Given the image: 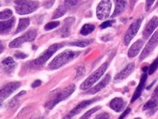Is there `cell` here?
<instances>
[{"instance_id": "6da1fadb", "label": "cell", "mask_w": 158, "mask_h": 119, "mask_svg": "<svg viewBox=\"0 0 158 119\" xmlns=\"http://www.w3.org/2000/svg\"><path fill=\"white\" fill-rule=\"evenodd\" d=\"M80 54V52L73 51L71 50H66L62 52L61 53L58 54L49 64L50 69L52 70H57L60 66L65 65L66 64L72 61L73 59L77 57Z\"/></svg>"}, {"instance_id": "7a4b0ae2", "label": "cell", "mask_w": 158, "mask_h": 119, "mask_svg": "<svg viewBox=\"0 0 158 119\" xmlns=\"http://www.w3.org/2000/svg\"><path fill=\"white\" fill-rule=\"evenodd\" d=\"M75 90V85L74 84H71L69 86H67L64 88V90H62L61 91L56 93L50 99L48 100V101L46 102L44 106L48 109L51 110L54 108L56 104L59 103V102H62L66 100V98L69 97L70 95H72V94L74 91Z\"/></svg>"}, {"instance_id": "3957f363", "label": "cell", "mask_w": 158, "mask_h": 119, "mask_svg": "<svg viewBox=\"0 0 158 119\" xmlns=\"http://www.w3.org/2000/svg\"><path fill=\"white\" fill-rule=\"evenodd\" d=\"M40 3L32 0H16L15 8L16 13L19 15H27L33 13L39 7Z\"/></svg>"}, {"instance_id": "277c9868", "label": "cell", "mask_w": 158, "mask_h": 119, "mask_svg": "<svg viewBox=\"0 0 158 119\" xmlns=\"http://www.w3.org/2000/svg\"><path fill=\"white\" fill-rule=\"evenodd\" d=\"M107 66H108V64L107 63L103 64L98 70H96L94 73L91 74L85 80V81H84L82 84H81V89L87 90L88 89V88H90L91 86H92L95 83L98 81V80L101 78V76L104 74L105 71H106L107 69Z\"/></svg>"}, {"instance_id": "5b68a950", "label": "cell", "mask_w": 158, "mask_h": 119, "mask_svg": "<svg viewBox=\"0 0 158 119\" xmlns=\"http://www.w3.org/2000/svg\"><path fill=\"white\" fill-rule=\"evenodd\" d=\"M64 43H56L50 46L40 57L36 58L34 61V64H36V65H42V64H44L57 50L64 47Z\"/></svg>"}, {"instance_id": "8992f818", "label": "cell", "mask_w": 158, "mask_h": 119, "mask_svg": "<svg viewBox=\"0 0 158 119\" xmlns=\"http://www.w3.org/2000/svg\"><path fill=\"white\" fill-rule=\"evenodd\" d=\"M36 37V31L35 29H31L29 30V32H27L26 33L24 34L23 35L21 36V37L16 38L12 41L10 43V48H18L20 47L21 45H23V43L27 42H31L33 40H35Z\"/></svg>"}, {"instance_id": "52a82bcc", "label": "cell", "mask_w": 158, "mask_h": 119, "mask_svg": "<svg viewBox=\"0 0 158 119\" xmlns=\"http://www.w3.org/2000/svg\"><path fill=\"white\" fill-rule=\"evenodd\" d=\"M143 19V17L139 18L130 26L124 37V43L125 45H128L131 40H133V38L136 35L137 32L141 27V23H142Z\"/></svg>"}, {"instance_id": "ba28073f", "label": "cell", "mask_w": 158, "mask_h": 119, "mask_svg": "<svg viewBox=\"0 0 158 119\" xmlns=\"http://www.w3.org/2000/svg\"><path fill=\"white\" fill-rule=\"evenodd\" d=\"M111 9L110 0H101L96 9V15L99 20H105L109 16Z\"/></svg>"}, {"instance_id": "9c48e42d", "label": "cell", "mask_w": 158, "mask_h": 119, "mask_svg": "<svg viewBox=\"0 0 158 119\" xmlns=\"http://www.w3.org/2000/svg\"><path fill=\"white\" fill-rule=\"evenodd\" d=\"M157 45H158V32H156L152 36L151 39L149 40V42H148L147 45H146L144 49H143L142 53L141 54L140 58H139V59H140L141 61H142V60L147 58V56L153 51V50L155 49L156 46Z\"/></svg>"}, {"instance_id": "30bf717a", "label": "cell", "mask_w": 158, "mask_h": 119, "mask_svg": "<svg viewBox=\"0 0 158 119\" xmlns=\"http://www.w3.org/2000/svg\"><path fill=\"white\" fill-rule=\"evenodd\" d=\"M98 100H99V98H94V99H91V100L82 101V102H80V104H78L77 105L75 108L73 109L72 110H71V111L64 117V118H73V117L75 116L76 115L80 113L82 111V110H84V109L86 108L87 107H88L90 104H93L94 102H96V101H98Z\"/></svg>"}, {"instance_id": "8fae6325", "label": "cell", "mask_w": 158, "mask_h": 119, "mask_svg": "<svg viewBox=\"0 0 158 119\" xmlns=\"http://www.w3.org/2000/svg\"><path fill=\"white\" fill-rule=\"evenodd\" d=\"M21 86V83L20 82H13L10 83L6 85L5 87L1 89L0 93V96H1V102L7 99L10 95H11L13 93L17 90L20 86Z\"/></svg>"}, {"instance_id": "7c38bea8", "label": "cell", "mask_w": 158, "mask_h": 119, "mask_svg": "<svg viewBox=\"0 0 158 119\" xmlns=\"http://www.w3.org/2000/svg\"><path fill=\"white\" fill-rule=\"evenodd\" d=\"M158 26V17L157 16H154L150 21L148 22L147 26L145 27V29L143 32V37L144 40H147L151 36L152 32L155 31V29Z\"/></svg>"}, {"instance_id": "4fadbf2b", "label": "cell", "mask_w": 158, "mask_h": 119, "mask_svg": "<svg viewBox=\"0 0 158 119\" xmlns=\"http://www.w3.org/2000/svg\"><path fill=\"white\" fill-rule=\"evenodd\" d=\"M134 68H135L134 63L129 64L126 67H125L122 71L119 72V73L115 76L114 80L115 82H119V81H122L123 80H125V78H127L130 74L132 73L133 70H134Z\"/></svg>"}, {"instance_id": "5bb4252c", "label": "cell", "mask_w": 158, "mask_h": 119, "mask_svg": "<svg viewBox=\"0 0 158 119\" xmlns=\"http://www.w3.org/2000/svg\"><path fill=\"white\" fill-rule=\"evenodd\" d=\"M158 110V102L151 99L143 107V110L146 112L147 116H151L155 113Z\"/></svg>"}, {"instance_id": "9a60e30c", "label": "cell", "mask_w": 158, "mask_h": 119, "mask_svg": "<svg viewBox=\"0 0 158 119\" xmlns=\"http://www.w3.org/2000/svg\"><path fill=\"white\" fill-rule=\"evenodd\" d=\"M125 105H126L125 101L123 100V99L119 97L113 99V100L110 102V103H109L110 108L117 113L123 111V110H124V108H125Z\"/></svg>"}, {"instance_id": "2e32d148", "label": "cell", "mask_w": 158, "mask_h": 119, "mask_svg": "<svg viewBox=\"0 0 158 119\" xmlns=\"http://www.w3.org/2000/svg\"><path fill=\"white\" fill-rule=\"evenodd\" d=\"M111 80V76L110 74H106V76H105V78L103 79L98 84H97L96 86H95L94 88H92L91 89H90L88 91V92H87V94H96L97 92H98L99 91H101V89H103L104 87H106L109 83V82H110Z\"/></svg>"}, {"instance_id": "e0dca14e", "label": "cell", "mask_w": 158, "mask_h": 119, "mask_svg": "<svg viewBox=\"0 0 158 119\" xmlns=\"http://www.w3.org/2000/svg\"><path fill=\"white\" fill-rule=\"evenodd\" d=\"M74 21H75V19L73 17H69L64 20V24L60 30V35L62 37H66L70 35L71 28L74 23Z\"/></svg>"}, {"instance_id": "ac0fdd59", "label": "cell", "mask_w": 158, "mask_h": 119, "mask_svg": "<svg viewBox=\"0 0 158 119\" xmlns=\"http://www.w3.org/2000/svg\"><path fill=\"white\" fill-rule=\"evenodd\" d=\"M2 64L4 71L9 74L13 73L16 67V63L13 60V58L11 57H7L5 58L2 62Z\"/></svg>"}, {"instance_id": "d6986e66", "label": "cell", "mask_w": 158, "mask_h": 119, "mask_svg": "<svg viewBox=\"0 0 158 119\" xmlns=\"http://www.w3.org/2000/svg\"><path fill=\"white\" fill-rule=\"evenodd\" d=\"M147 75L146 74H143V75L141 76L140 83H139V86H138V87L135 91L134 94H133L132 100H131V103H133V102H135L137 99L140 97L141 93H142L143 90V88H144L145 86V83H146V81H147Z\"/></svg>"}, {"instance_id": "ffe728a7", "label": "cell", "mask_w": 158, "mask_h": 119, "mask_svg": "<svg viewBox=\"0 0 158 119\" xmlns=\"http://www.w3.org/2000/svg\"><path fill=\"white\" fill-rule=\"evenodd\" d=\"M143 43H144V40H139L136 42H135L128 50V54L127 55H128L129 57L133 58L137 56L138 53L140 52L141 48H142Z\"/></svg>"}, {"instance_id": "44dd1931", "label": "cell", "mask_w": 158, "mask_h": 119, "mask_svg": "<svg viewBox=\"0 0 158 119\" xmlns=\"http://www.w3.org/2000/svg\"><path fill=\"white\" fill-rule=\"evenodd\" d=\"M15 23V19L12 17L10 19L6 21H1L0 23V32H1L2 35H5L7 34L12 28L13 27L14 24Z\"/></svg>"}, {"instance_id": "7402d4cb", "label": "cell", "mask_w": 158, "mask_h": 119, "mask_svg": "<svg viewBox=\"0 0 158 119\" xmlns=\"http://www.w3.org/2000/svg\"><path fill=\"white\" fill-rule=\"evenodd\" d=\"M115 2V9L114 13L111 15V18H114L118 16L124 11L125 7H126V2L124 0H114Z\"/></svg>"}, {"instance_id": "603a6c76", "label": "cell", "mask_w": 158, "mask_h": 119, "mask_svg": "<svg viewBox=\"0 0 158 119\" xmlns=\"http://www.w3.org/2000/svg\"><path fill=\"white\" fill-rule=\"evenodd\" d=\"M67 8L68 6L66 5V4H63V5H59V7L54 12L53 15H52V19H58V18L62 17L63 15H64V14L66 13V11H67Z\"/></svg>"}, {"instance_id": "cb8c5ba5", "label": "cell", "mask_w": 158, "mask_h": 119, "mask_svg": "<svg viewBox=\"0 0 158 119\" xmlns=\"http://www.w3.org/2000/svg\"><path fill=\"white\" fill-rule=\"evenodd\" d=\"M30 21L29 19H21L19 20V23H18L17 30H16L15 34L19 33L25 30L26 28L29 26Z\"/></svg>"}, {"instance_id": "d4e9b609", "label": "cell", "mask_w": 158, "mask_h": 119, "mask_svg": "<svg viewBox=\"0 0 158 119\" xmlns=\"http://www.w3.org/2000/svg\"><path fill=\"white\" fill-rule=\"evenodd\" d=\"M94 29L95 26L93 25V24H85L80 30V34L84 36L88 35L89 34L92 33L94 31Z\"/></svg>"}, {"instance_id": "484cf974", "label": "cell", "mask_w": 158, "mask_h": 119, "mask_svg": "<svg viewBox=\"0 0 158 119\" xmlns=\"http://www.w3.org/2000/svg\"><path fill=\"white\" fill-rule=\"evenodd\" d=\"M94 40H79V41L73 42H71L70 45L72 46H77V47H80V48H85L90 45L93 42Z\"/></svg>"}, {"instance_id": "4316f807", "label": "cell", "mask_w": 158, "mask_h": 119, "mask_svg": "<svg viewBox=\"0 0 158 119\" xmlns=\"http://www.w3.org/2000/svg\"><path fill=\"white\" fill-rule=\"evenodd\" d=\"M0 16H1V20H5L7 19H10V18H12L13 16V12H12L11 10L6 9L5 11H2L1 13H0Z\"/></svg>"}, {"instance_id": "83f0119b", "label": "cell", "mask_w": 158, "mask_h": 119, "mask_svg": "<svg viewBox=\"0 0 158 119\" xmlns=\"http://www.w3.org/2000/svg\"><path fill=\"white\" fill-rule=\"evenodd\" d=\"M100 109H101V107H100V106L95 107V108H92V109H91V110H88V112L85 113L82 117H81V118H82V119H84V118H90V117L91 116V115L94 114V113L97 112L98 110H100Z\"/></svg>"}, {"instance_id": "f1b7e54d", "label": "cell", "mask_w": 158, "mask_h": 119, "mask_svg": "<svg viewBox=\"0 0 158 119\" xmlns=\"http://www.w3.org/2000/svg\"><path fill=\"white\" fill-rule=\"evenodd\" d=\"M60 25V22L58 21H53V22H49L44 26V29L46 31H50V30H52L55 29V28L58 27V26Z\"/></svg>"}, {"instance_id": "f546056e", "label": "cell", "mask_w": 158, "mask_h": 119, "mask_svg": "<svg viewBox=\"0 0 158 119\" xmlns=\"http://www.w3.org/2000/svg\"><path fill=\"white\" fill-rule=\"evenodd\" d=\"M157 69H158V56H157V58L155 60V61L152 62V64H151L150 66H149V74H152Z\"/></svg>"}, {"instance_id": "4dcf8cb0", "label": "cell", "mask_w": 158, "mask_h": 119, "mask_svg": "<svg viewBox=\"0 0 158 119\" xmlns=\"http://www.w3.org/2000/svg\"><path fill=\"white\" fill-rule=\"evenodd\" d=\"M14 56L18 59H24V58H27V55L25 53H22L21 51H17L15 52V53L14 54Z\"/></svg>"}, {"instance_id": "1f68e13d", "label": "cell", "mask_w": 158, "mask_h": 119, "mask_svg": "<svg viewBox=\"0 0 158 119\" xmlns=\"http://www.w3.org/2000/svg\"><path fill=\"white\" fill-rule=\"evenodd\" d=\"M79 0H65V4L68 7H73L77 5Z\"/></svg>"}, {"instance_id": "d6a6232c", "label": "cell", "mask_w": 158, "mask_h": 119, "mask_svg": "<svg viewBox=\"0 0 158 119\" xmlns=\"http://www.w3.org/2000/svg\"><path fill=\"white\" fill-rule=\"evenodd\" d=\"M115 21H114V20H112V21H106L104 22V23H103L100 26V27L101 28V29H106V28L107 27H111V25H112L113 23H114Z\"/></svg>"}, {"instance_id": "836d02e7", "label": "cell", "mask_w": 158, "mask_h": 119, "mask_svg": "<svg viewBox=\"0 0 158 119\" xmlns=\"http://www.w3.org/2000/svg\"><path fill=\"white\" fill-rule=\"evenodd\" d=\"M77 71V72L76 78H79V77L81 78L82 77L83 74H84L85 72V68L83 67V66H79Z\"/></svg>"}, {"instance_id": "e575fe53", "label": "cell", "mask_w": 158, "mask_h": 119, "mask_svg": "<svg viewBox=\"0 0 158 119\" xmlns=\"http://www.w3.org/2000/svg\"><path fill=\"white\" fill-rule=\"evenodd\" d=\"M155 1V0H147V2H146V11H148L150 9Z\"/></svg>"}, {"instance_id": "d590c367", "label": "cell", "mask_w": 158, "mask_h": 119, "mask_svg": "<svg viewBox=\"0 0 158 119\" xmlns=\"http://www.w3.org/2000/svg\"><path fill=\"white\" fill-rule=\"evenodd\" d=\"M110 118V116H109V113H101L98 115L96 117V118H100V119H106V118Z\"/></svg>"}, {"instance_id": "8d00e7d4", "label": "cell", "mask_w": 158, "mask_h": 119, "mask_svg": "<svg viewBox=\"0 0 158 119\" xmlns=\"http://www.w3.org/2000/svg\"><path fill=\"white\" fill-rule=\"evenodd\" d=\"M151 99H152L154 100H156L158 102V86H157V88H155V91H154L152 95Z\"/></svg>"}, {"instance_id": "74e56055", "label": "cell", "mask_w": 158, "mask_h": 119, "mask_svg": "<svg viewBox=\"0 0 158 119\" xmlns=\"http://www.w3.org/2000/svg\"><path fill=\"white\" fill-rule=\"evenodd\" d=\"M42 84V81L40 80H36L34 81L33 83L31 85V87L32 88H36L38 87V86H40V85Z\"/></svg>"}, {"instance_id": "f35d334b", "label": "cell", "mask_w": 158, "mask_h": 119, "mask_svg": "<svg viewBox=\"0 0 158 119\" xmlns=\"http://www.w3.org/2000/svg\"><path fill=\"white\" fill-rule=\"evenodd\" d=\"M54 2H55V0H48L47 2L45 3V5H44V7L46 8H50V7H52Z\"/></svg>"}, {"instance_id": "ab89813d", "label": "cell", "mask_w": 158, "mask_h": 119, "mask_svg": "<svg viewBox=\"0 0 158 119\" xmlns=\"http://www.w3.org/2000/svg\"><path fill=\"white\" fill-rule=\"evenodd\" d=\"M130 112H131V108H127V110H125V112L123 113L122 115H121V116L119 117V118H124Z\"/></svg>"}, {"instance_id": "60d3db41", "label": "cell", "mask_w": 158, "mask_h": 119, "mask_svg": "<svg viewBox=\"0 0 158 119\" xmlns=\"http://www.w3.org/2000/svg\"><path fill=\"white\" fill-rule=\"evenodd\" d=\"M147 69H148V68L147 67V66H146V67L143 68V72H146V71H147Z\"/></svg>"}, {"instance_id": "b9f144b4", "label": "cell", "mask_w": 158, "mask_h": 119, "mask_svg": "<svg viewBox=\"0 0 158 119\" xmlns=\"http://www.w3.org/2000/svg\"><path fill=\"white\" fill-rule=\"evenodd\" d=\"M157 7H158V2H157Z\"/></svg>"}]
</instances>
